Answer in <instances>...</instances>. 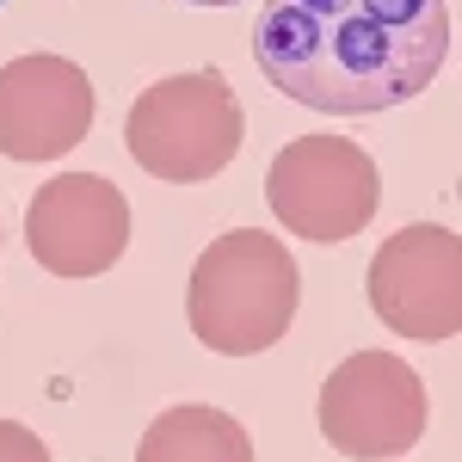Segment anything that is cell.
Here are the masks:
<instances>
[{
  "label": "cell",
  "mask_w": 462,
  "mask_h": 462,
  "mask_svg": "<svg viewBox=\"0 0 462 462\" xmlns=\"http://www.w3.org/2000/svg\"><path fill=\"white\" fill-rule=\"evenodd\" d=\"M0 462H50V444L19 420H0Z\"/></svg>",
  "instance_id": "obj_10"
},
{
  "label": "cell",
  "mask_w": 462,
  "mask_h": 462,
  "mask_svg": "<svg viewBox=\"0 0 462 462\" xmlns=\"http://www.w3.org/2000/svg\"><path fill=\"white\" fill-rule=\"evenodd\" d=\"M136 462H253V438L235 413L185 401V407H167L161 420H148Z\"/></svg>",
  "instance_id": "obj_9"
},
{
  "label": "cell",
  "mask_w": 462,
  "mask_h": 462,
  "mask_svg": "<svg viewBox=\"0 0 462 462\" xmlns=\"http://www.w3.org/2000/svg\"><path fill=\"white\" fill-rule=\"evenodd\" d=\"M265 204L278 216V228H290L296 241L339 247L376 222L383 173L357 143L315 130V136H296L290 148H278V161L265 173Z\"/></svg>",
  "instance_id": "obj_4"
},
{
  "label": "cell",
  "mask_w": 462,
  "mask_h": 462,
  "mask_svg": "<svg viewBox=\"0 0 462 462\" xmlns=\"http://www.w3.org/2000/svg\"><path fill=\"white\" fill-rule=\"evenodd\" d=\"M185 6H241V0H185Z\"/></svg>",
  "instance_id": "obj_11"
},
{
  "label": "cell",
  "mask_w": 462,
  "mask_h": 462,
  "mask_svg": "<svg viewBox=\"0 0 462 462\" xmlns=\"http://www.w3.org/2000/svg\"><path fill=\"white\" fill-rule=\"evenodd\" d=\"M247 143V111L216 69L167 74L136 93L124 117V148L143 173L167 185H204Z\"/></svg>",
  "instance_id": "obj_3"
},
{
  "label": "cell",
  "mask_w": 462,
  "mask_h": 462,
  "mask_svg": "<svg viewBox=\"0 0 462 462\" xmlns=\"http://www.w3.org/2000/svg\"><path fill=\"white\" fill-rule=\"evenodd\" d=\"M450 50L444 0H265L259 74L320 117H376L420 99Z\"/></svg>",
  "instance_id": "obj_1"
},
{
  "label": "cell",
  "mask_w": 462,
  "mask_h": 462,
  "mask_svg": "<svg viewBox=\"0 0 462 462\" xmlns=\"http://www.w3.org/2000/svg\"><path fill=\"white\" fill-rule=\"evenodd\" d=\"M302 309L296 253L265 228H228L198 253L185 284V320L198 346L222 357H259L290 333Z\"/></svg>",
  "instance_id": "obj_2"
},
{
  "label": "cell",
  "mask_w": 462,
  "mask_h": 462,
  "mask_svg": "<svg viewBox=\"0 0 462 462\" xmlns=\"http://www.w3.org/2000/svg\"><path fill=\"white\" fill-rule=\"evenodd\" d=\"M93 80L69 56H13L0 69V154L6 161H62L93 130Z\"/></svg>",
  "instance_id": "obj_8"
},
{
  "label": "cell",
  "mask_w": 462,
  "mask_h": 462,
  "mask_svg": "<svg viewBox=\"0 0 462 462\" xmlns=\"http://www.w3.org/2000/svg\"><path fill=\"white\" fill-rule=\"evenodd\" d=\"M320 438L357 462H394L426 438V383L394 352H352L315 401Z\"/></svg>",
  "instance_id": "obj_5"
},
{
  "label": "cell",
  "mask_w": 462,
  "mask_h": 462,
  "mask_svg": "<svg viewBox=\"0 0 462 462\" xmlns=\"http://www.w3.org/2000/svg\"><path fill=\"white\" fill-rule=\"evenodd\" d=\"M25 247L50 278H99L130 247V204L99 173H56L32 191Z\"/></svg>",
  "instance_id": "obj_7"
},
{
  "label": "cell",
  "mask_w": 462,
  "mask_h": 462,
  "mask_svg": "<svg viewBox=\"0 0 462 462\" xmlns=\"http://www.w3.org/2000/svg\"><path fill=\"white\" fill-rule=\"evenodd\" d=\"M370 315L394 339H457L462 333V235L407 222L370 259Z\"/></svg>",
  "instance_id": "obj_6"
}]
</instances>
